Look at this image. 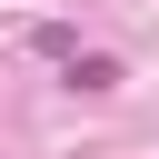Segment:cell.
<instances>
[{"instance_id": "6da1fadb", "label": "cell", "mask_w": 159, "mask_h": 159, "mask_svg": "<svg viewBox=\"0 0 159 159\" xmlns=\"http://www.w3.org/2000/svg\"><path fill=\"white\" fill-rule=\"evenodd\" d=\"M60 80H70V89H89V99H109V89H119V60H109V50H70V60H60Z\"/></svg>"}]
</instances>
